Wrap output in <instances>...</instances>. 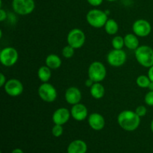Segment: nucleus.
<instances>
[{"mask_svg": "<svg viewBox=\"0 0 153 153\" xmlns=\"http://www.w3.org/2000/svg\"><path fill=\"white\" fill-rule=\"evenodd\" d=\"M117 123L121 128L126 131H134L140 124V117L131 110L121 111L117 116Z\"/></svg>", "mask_w": 153, "mask_h": 153, "instance_id": "nucleus-1", "label": "nucleus"}, {"mask_svg": "<svg viewBox=\"0 0 153 153\" xmlns=\"http://www.w3.org/2000/svg\"><path fill=\"white\" fill-rule=\"evenodd\" d=\"M136 61L140 66L149 68L153 66V49L149 46H140L134 50Z\"/></svg>", "mask_w": 153, "mask_h": 153, "instance_id": "nucleus-2", "label": "nucleus"}, {"mask_svg": "<svg viewBox=\"0 0 153 153\" xmlns=\"http://www.w3.org/2000/svg\"><path fill=\"white\" fill-rule=\"evenodd\" d=\"M108 19L106 12L100 9H92L88 12L86 15L87 22L91 27L95 28H100L104 27Z\"/></svg>", "mask_w": 153, "mask_h": 153, "instance_id": "nucleus-3", "label": "nucleus"}, {"mask_svg": "<svg viewBox=\"0 0 153 153\" xmlns=\"http://www.w3.org/2000/svg\"><path fill=\"white\" fill-rule=\"evenodd\" d=\"M88 75L94 82H102L107 76L105 66L100 61H94L88 67Z\"/></svg>", "mask_w": 153, "mask_h": 153, "instance_id": "nucleus-4", "label": "nucleus"}, {"mask_svg": "<svg viewBox=\"0 0 153 153\" xmlns=\"http://www.w3.org/2000/svg\"><path fill=\"white\" fill-rule=\"evenodd\" d=\"M19 59V53L15 48L7 46L0 52V62L6 67H13Z\"/></svg>", "mask_w": 153, "mask_h": 153, "instance_id": "nucleus-5", "label": "nucleus"}, {"mask_svg": "<svg viewBox=\"0 0 153 153\" xmlns=\"http://www.w3.org/2000/svg\"><path fill=\"white\" fill-rule=\"evenodd\" d=\"M11 5L16 14L26 16L34 11L35 1L34 0H12Z\"/></svg>", "mask_w": 153, "mask_h": 153, "instance_id": "nucleus-6", "label": "nucleus"}, {"mask_svg": "<svg viewBox=\"0 0 153 153\" xmlns=\"http://www.w3.org/2000/svg\"><path fill=\"white\" fill-rule=\"evenodd\" d=\"M38 95L40 98L46 102L51 103L56 100L58 97L57 90L52 84L49 82L42 83L38 88Z\"/></svg>", "mask_w": 153, "mask_h": 153, "instance_id": "nucleus-7", "label": "nucleus"}, {"mask_svg": "<svg viewBox=\"0 0 153 153\" xmlns=\"http://www.w3.org/2000/svg\"><path fill=\"white\" fill-rule=\"evenodd\" d=\"M67 44L75 49H80L84 46L86 40L85 34L80 28H75L69 31L67 37Z\"/></svg>", "mask_w": 153, "mask_h": 153, "instance_id": "nucleus-8", "label": "nucleus"}, {"mask_svg": "<svg viewBox=\"0 0 153 153\" xmlns=\"http://www.w3.org/2000/svg\"><path fill=\"white\" fill-rule=\"evenodd\" d=\"M126 59V53L123 49H113L107 55V62L114 67H122L125 64Z\"/></svg>", "mask_w": 153, "mask_h": 153, "instance_id": "nucleus-9", "label": "nucleus"}, {"mask_svg": "<svg viewBox=\"0 0 153 153\" xmlns=\"http://www.w3.org/2000/svg\"><path fill=\"white\" fill-rule=\"evenodd\" d=\"M132 31L138 37H146L152 31V25L149 21L143 19L134 21L132 25Z\"/></svg>", "mask_w": 153, "mask_h": 153, "instance_id": "nucleus-10", "label": "nucleus"}, {"mask_svg": "<svg viewBox=\"0 0 153 153\" xmlns=\"http://www.w3.org/2000/svg\"><path fill=\"white\" fill-rule=\"evenodd\" d=\"M6 94L11 97H16L23 93L24 86L22 82L16 79H10L7 81L4 86Z\"/></svg>", "mask_w": 153, "mask_h": 153, "instance_id": "nucleus-11", "label": "nucleus"}, {"mask_svg": "<svg viewBox=\"0 0 153 153\" xmlns=\"http://www.w3.org/2000/svg\"><path fill=\"white\" fill-rule=\"evenodd\" d=\"M71 117L70 111L66 108H59L54 111L52 114V122L54 124L64 126Z\"/></svg>", "mask_w": 153, "mask_h": 153, "instance_id": "nucleus-12", "label": "nucleus"}, {"mask_svg": "<svg viewBox=\"0 0 153 153\" xmlns=\"http://www.w3.org/2000/svg\"><path fill=\"white\" fill-rule=\"evenodd\" d=\"M70 113H71V117L73 119L79 122L85 120L89 116L87 107L81 102L72 105Z\"/></svg>", "mask_w": 153, "mask_h": 153, "instance_id": "nucleus-13", "label": "nucleus"}, {"mask_svg": "<svg viewBox=\"0 0 153 153\" xmlns=\"http://www.w3.org/2000/svg\"><path fill=\"white\" fill-rule=\"evenodd\" d=\"M88 122L90 127L95 131H101L105 126V120L104 117L97 112L91 114L88 116Z\"/></svg>", "mask_w": 153, "mask_h": 153, "instance_id": "nucleus-14", "label": "nucleus"}, {"mask_svg": "<svg viewBox=\"0 0 153 153\" xmlns=\"http://www.w3.org/2000/svg\"><path fill=\"white\" fill-rule=\"evenodd\" d=\"M66 102L71 105L78 104L81 102L82 98V92L76 87H70L67 88L64 94Z\"/></svg>", "mask_w": 153, "mask_h": 153, "instance_id": "nucleus-15", "label": "nucleus"}, {"mask_svg": "<svg viewBox=\"0 0 153 153\" xmlns=\"http://www.w3.org/2000/svg\"><path fill=\"white\" fill-rule=\"evenodd\" d=\"M87 150V143L82 140H73L67 147V153H86Z\"/></svg>", "mask_w": 153, "mask_h": 153, "instance_id": "nucleus-16", "label": "nucleus"}, {"mask_svg": "<svg viewBox=\"0 0 153 153\" xmlns=\"http://www.w3.org/2000/svg\"><path fill=\"white\" fill-rule=\"evenodd\" d=\"M125 46L130 50H136L139 47L138 37L133 33H128L124 37Z\"/></svg>", "mask_w": 153, "mask_h": 153, "instance_id": "nucleus-17", "label": "nucleus"}, {"mask_svg": "<svg viewBox=\"0 0 153 153\" xmlns=\"http://www.w3.org/2000/svg\"><path fill=\"white\" fill-rule=\"evenodd\" d=\"M90 94L95 100H100L105 96V89L100 82H94V85L90 88Z\"/></svg>", "mask_w": 153, "mask_h": 153, "instance_id": "nucleus-18", "label": "nucleus"}, {"mask_svg": "<svg viewBox=\"0 0 153 153\" xmlns=\"http://www.w3.org/2000/svg\"><path fill=\"white\" fill-rule=\"evenodd\" d=\"M62 64L61 58L55 54H50L45 60V65L47 66L51 70H57L60 68Z\"/></svg>", "mask_w": 153, "mask_h": 153, "instance_id": "nucleus-19", "label": "nucleus"}, {"mask_svg": "<svg viewBox=\"0 0 153 153\" xmlns=\"http://www.w3.org/2000/svg\"><path fill=\"white\" fill-rule=\"evenodd\" d=\"M37 76L42 83L48 82L52 77V70L46 65L41 66L37 70Z\"/></svg>", "mask_w": 153, "mask_h": 153, "instance_id": "nucleus-20", "label": "nucleus"}, {"mask_svg": "<svg viewBox=\"0 0 153 153\" xmlns=\"http://www.w3.org/2000/svg\"><path fill=\"white\" fill-rule=\"evenodd\" d=\"M105 31L109 35H114L119 31V25L114 19H108L104 26Z\"/></svg>", "mask_w": 153, "mask_h": 153, "instance_id": "nucleus-21", "label": "nucleus"}, {"mask_svg": "<svg viewBox=\"0 0 153 153\" xmlns=\"http://www.w3.org/2000/svg\"><path fill=\"white\" fill-rule=\"evenodd\" d=\"M150 82L149 76L145 75H140L136 79V84L140 88H147Z\"/></svg>", "mask_w": 153, "mask_h": 153, "instance_id": "nucleus-22", "label": "nucleus"}, {"mask_svg": "<svg viewBox=\"0 0 153 153\" xmlns=\"http://www.w3.org/2000/svg\"><path fill=\"white\" fill-rule=\"evenodd\" d=\"M111 45L113 49H123V48L125 46L124 37H121V36H119V35L114 36L111 40Z\"/></svg>", "mask_w": 153, "mask_h": 153, "instance_id": "nucleus-23", "label": "nucleus"}, {"mask_svg": "<svg viewBox=\"0 0 153 153\" xmlns=\"http://www.w3.org/2000/svg\"><path fill=\"white\" fill-rule=\"evenodd\" d=\"M62 55L64 58H67V59H70V58H73V55L75 54V49L73 47H72L71 46L67 44V46H64L62 49Z\"/></svg>", "mask_w": 153, "mask_h": 153, "instance_id": "nucleus-24", "label": "nucleus"}, {"mask_svg": "<svg viewBox=\"0 0 153 153\" xmlns=\"http://www.w3.org/2000/svg\"><path fill=\"white\" fill-rule=\"evenodd\" d=\"M63 133H64V128H63V126L55 124L52 128V135L55 137H59L62 135Z\"/></svg>", "mask_w": 153, "mask_h": 153, "instance_id": "nucleus-25", "label": "nucleus"}, {"mask_svg": "<svg viewBox=\"0 0 153 153\" xmlns=\"http://www.w3.org/2000/svg\"><path fill=\"white\" fill-rule=\"evenodd\" d=\"M144 102L147 105L153 106V91H149L144 97Z\"/></svg>", "mask_w": 153, "mask_h": 153, "instance_id": "nucleus-26", "label": "nucleus"}, {"mask_svg": "<svg viewBox=\"0 0 153 153\" xmlns=\"http://www.w3.org/2000/svg\"><path fill=\"white\" fill-rule=\"evenodd\" d=\"M134 111L140 117H143L146 116V113H147V109L144 105H139L136 108Z\"/></svg>", "mask_w": 153, "mask_h": 153, "instance_id": "nucleus-27", "label": "nucleus"}, {"mask_svg": "<svg viewBox=\"0 0 153 153\" xmlns=\"http://www.w3.org/2000/svg\"><path fill=\"white\" fill-rule=\"evenodd\" d=\"M104 0H87L88 3L93 7H98L102 4Z\"/></svg>", "mask_w": 153, "mask_h": 153, "instance_id": "nucleus-28", "label": "nucleus"}, {"mask_svg": "<svg viewBox=\"0 0 153 153\" xmlns=\"http://www.w3.org/2000/svg\"><path fill=\"white\" fill-rule=\"evenodd\" d=\"M7 12H6L4 9H2V7L0 8V21H1V22H3V21H4L7 19Z\"/></svg>", "mask_w": 153, "mask_h": 153, "instance_id": "nucleus-29", "label": "nucleus"}, {"mask_svg": "<svg viewBox=\"0 0 153 153\" xmlns=\"http://www.w3.org/2000/svg\"><path fill=\"white\" fill-rule=\"evenodd\" d=\"M7 79H6L5 76H4L3 73H0V87L1 88H4V85L7 82Z\"/></svg>", "mask_w": 153, "mask_h": 153, "instance_id": "nucleus-30", "label": "nucleus"}, {"mask_svg": "<svg viewBox=\"0 0 153 153\" xmlns=\"http://www.w3.org/2000/svg\"><path fill=\"white\" fill-rule=\"evenodd\" d=\"M147 76H149L151 82H153V66H152V67L149 68V71H148Z\"/></svg>", "mask_w": 153, "mask_h": 153, "instance_id": "nucleus-31", "label": "nucleus"}, {"mask_svg": "<svg viewBox=\"0 0 153 153\" xmlns=\"http://www.w3.org/2000/svg\"><path fill=\"white\" fill-rule=\"evenodd\" d=\"M94 84V82H93L91 79H89V78H88V79L85 81V86L88 87V88H91V86H92Z\"/></svg>", "mask_w": 153, "mask_h": 153, "instance_id": "nucleus-32", "label": "nucleus"}, {"mask_svg": "<svg viewBox=\"0 0 153 153\" xmlns=\"http://www.w3.org/2000/svg\"><path fill=\"white\" fill-rule=\"evenodd\" d=\"M11 153H24L23 151L21 149H19V148H16V149H14L13 151H12Z\"/></svg>", "mask_w": 153, "mask_h": 153, "instance_id": "nucleus-33", "label": "nucleus"}, {"mask_svg": "<svg viewBox=\"0 0 153 153\" xmlns=\"http://www.w3.org/2000/svg\"><path fill=\"white\" fill-rule=\"evenodd\" d=\"M147 88L149 89V91H153V82H151L150 83H149Z\"/></svg>", "mask_w": 153, "mask_h": 153, "instance_id": "nucleus-34", "label": "nucleus"}, {"mask_svg": "<svg viewBox=\"0 0 153 153\" xmlns=\"http://www.w3.org/2000/svg\"><path fill=\"white\" fill-rule=\"evenodd\" d=\"M150 128H151V131L153 133V120L151 121V123H150Z\"/></svg>", "mask_w": 153, "mask_h": 153, "instance_id": "nucleus-35", "label": "nucleus"}, {"mask_svg": "<svg viewBox=\"0 0 153 153\" xmlns=\"http://www.w3.org/2000/svg\"><path fill=\"white\" fill-rule=\"evenodd\" d=\"M106 1H110V2H112V1H117V0H106Z\"/></svg>", "mask_w": 153, "mask_h": 153, "instance_id": "nucleus-36", "label": "nucleus"}]
</instances>
